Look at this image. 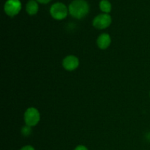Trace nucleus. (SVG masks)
<instances>
[{"instance_id": "8", "label": "nucleus", "mask_w": 150, "mask_h": 150, "mask_svg": "<svg viewBox=\"0 0 150 150\" xmlns=\"http://www.w3.org/2000/svg\"><path fill=\"white\" fill-rule=\"evenodd\" d=\"M39 6L35 0H29L26 5V10L27 13L30 16L35 15L38 11Z\"/></svg>"}, {"instance_id": "11", "label": "nucleus", "mask_w": 150, "mask_h": 150, "mask_svg": "<svg viewBox=\"0 0 150 150\" xmlns=\"http://www.w3.org/2000/svg\"><path fill=\"white\" fill-rule=\"evenodd\" d=\"M20 150H35V149L33 146H30V145H27V146H23V147H22Z\"/></svg>"}, {"instance_id": "10", "label": "nucleus", "mask_w": 150, "mask_h": 150, "mask_svg": "<svg viewBox=\"0 0 150 150\" xmlns=\"http://www.w3.org/2000/svg\"><path fill=\"white\" fill-rule=\"evenodd\" d=\"M22 134L24 135V136H29L32 133V130H31V127L29 126H26V127H23L22 128Z\"/></svg>"}, {"instance_id": "4", "label": "nucleus", "mask_w": 150, "mask_h": 150, "mask_svg": "<svg viewBox=\"0 0 150 150\" xmlns=\"http://www.w3.org/2000/svg\"><path fill=\"white\" fill-rule=\"evenodd\" d=\"M4 10L7 16L13 17L21 10V3L20 0H7L4 4Z\"/></svg>"}, {"instance_id": "13", "label": "nucleus", "mask_w": 150, "mask_h": 150, "mask_svg": "<svg viewBox=\"0 0 150 150\" xmlns=\"http://www.w3.org/2000/svg\"><path fill=\"white\" fill-rule=\"evenodd\" d=\"M36 1H38V2L41 3V4H47V3L50 2L51 0H36Z\"/></svg>"}, {"instance_id": "2", "label": "nucleus", "mask_w": 150, "mask_h": 150, "mask_svg": "<svg viewBox=\"0 0 150 150\" xmlns=\"http://www.w3.org/2000/svg\"><path fill=\"white\" fill-rule=\"evenodd\" d=\"M68 9L64 4L62 2H57L52 4L50 9V13L54 19L62 20L65 18L68 13Z\"/></svg>"}, {"instance_id": "1", "label": "nucleus", "mask_w": 150, "mask_h": 150, "mask_svg": "<svg viewBox=\"0 0 150 150\" xmlns=\"http://www.w3.org/2000/svg\"><path fill=\"white\" fill-rule=\"evenodd\" d=\"M68 11L75 18H83L89 13V5L85 0H73L69 5Z\"/></svg>"}, {"instance_id": "12", "label": "nucleus", "mask_w": 150, "mask_h": 150, "mask_svg": "<svg viewBox=\"0 0 150 150\" xmlns=\"http://www.w3.org/2000/svg\"><path fill=\"white\" fill-rule=\"evenodd\" d=\"M74 150H89V149H88L85 146H83V145H79V146H78Z\"/></svg>"}, {"instance_id": "6", "label": "nucleus", "mask_w": 150, "mask_h": 150, "mask_svg": "<svg viewBox=\"0 0 150 150\" xmlns=\"http://www.w3.org/2000/svg\"><path fill=\"white\" fill-rule=\"evenodd\" d=\"M62 65L65 70H68V71H73V70H76L79 67V59L73 55L67 56V57H65L63 59Z\"/></svg>"}, {"instance_id": "3", "label": "nucleus", "mask_w": 150, "mask_h": 150, "mask_svg": "<svg viewBox=\"0 0 150 150\" xmlns=\"http://www.w3.org/2000/svg\"><path fill=\"white\" fill-rule=\"evenodd\" d=\"M40 120V115L38 109L35 108H29L24 114V121L26 125L29 127L35 126Z\"/></svg>"}, {"instance_id": "5", "label": "nucleus", "mask_w": 150, "mask_h": 150, "mask_svg": "<svg viewBox=\"0 0 150 150\" xmlns=\"http://www.w3.org/2000/svg\"><path fill=\"white\" fill-rule=\"evenodd\" d=\"M112 19L111 16L108 13H102L94 18L93 20V26L96 29H104L105 28L108 27L111 25Z\"/></svg>"}, {"instance_id": "7", "label": "nucleus", "mask_w": 150, "mask_h": 150, "mask_svg": "<svg viewBox=\"0 0 150 150\" xmlns=\"http://www.w3.org/2000/svg\"><path fill=\"white\" fill-rule=\"evenodd\" d=\"M111 42V37L108 34L103 33L100 35L97 40V44L100 49H106Z\"/></svg>"}, {"instance_id": "9", "label": "nucleus", "mask_w": 150, "mask_h": 150, "mask_svg": "<svg viewBox=\"0 0 150 150\" xmlns=\"http://www.w3.org/2000/svg\"><path fill=\"white\" fill-rule=\"evenodd\" d=\"M100 8L103 13H109L111 11V4L108 0H101L100 2Z\"/></svg>"}]
</instances>
